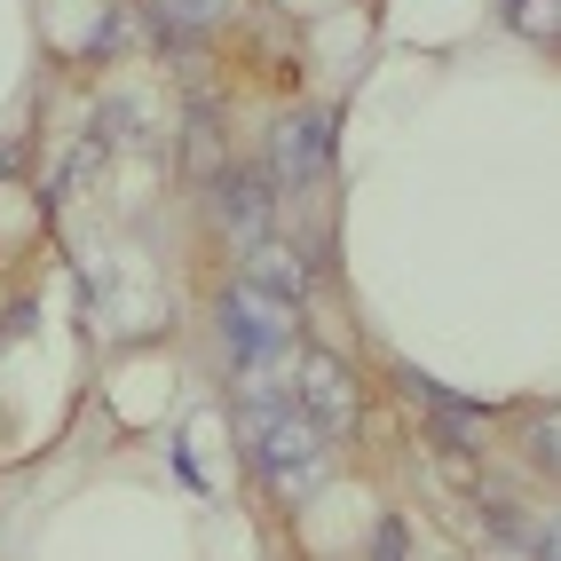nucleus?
<instances>
[{
    "mask_svg": "<svg viewBox=\"0 0 561 561\" xmlns=\"http://www.w3.org/2000/svg\"><path fill=\"white\" fill-rule=\"evenodd\" d=\"M324 443L332 435H317V420L285 388L245 396V451L261 459V474H277L285 491H309V482L324 474Z\"/></svg>",
    "mask_w": 561,
    "mask_h": 561,
    "instance_id": "1",
    "label": "nucleus"
},
{
    "mask_svg": "<svg viewBox=\"0 0 561 561\" xmlns=\"http://www.w3.org/2000/svg\"><path fill=\"white\" fill-rule=\"evenodd\" d=\"M301 301H277V293H261V285H230L221 293V309H214V324H221V341H230V364L245 371V364H285L293 356V332H301V317H293Z\"/></svg>",
    "mask_w": 561,
    "mask_h": 561,
    "instance_id": "2",
    "label": "nucleus"
},
{
    "mask_svg": "<svg viewBox=\"0 0 561 561\" xmlns=\"http://www.w3.org/2000/svg\"><path fill=\"white\" fill-rule=\"evenodd\" d=\"M285 396L317 420V435H341L356 420V380L341 371V356H324V348H293L285 356Z\"/></svg>",
    "mask_w": 561,
    "mask_h": 561,
    "instance_id": "3",
    "label": "nucleus"
},
{
    "mask_svg": "<svg viewBox=\"0 0 561 561\" xmlns=\"http://www.w3.org/2000/svg\"><path fill=\"white\" fill-rule=\"evenodd\" d=\"M332 135H324V111H285V119L270 127V182H285V191H317L324 182V159Z\"/></svg>",
    "mask_w": 561,
    "mask_h": 561,
    "instance_id": "4",
    "label": "nucleus"
},
{
    "mask_svg": "<svg viewBox=\"0 0 561 561\" xmlns=\"http://www.w3.org/2000/svg\"><path fill=\"white\" fill-rule=\"evenodd\" d=\"M403 388L420 396L427 427L443 435V451H451V459L467 467V459H474V443L491 435V411H482V403H467V396H451V388H435V380H420V371H403Z\"/></svg>",
    "mask_w": 561,
    "mask_h": 561,
    "instance_id": "5",
    "label": "nucleus"
},
{
    "mask_svg": "<svg viewBox=\"0 0 561 561\" xmlns=\"http://www.w3.org/2000/svg\"><path fill=\"white\" fill-rule=\"evenodd\" d=\"M214 214L230 238H270V174H245V167H221L214 174Z\"/></svg>",
    "mask_w": 561,
    "mask_h": 561,
    "instance_id": "6",
    "label": "nucleus"
},
{
    "mask_svg": "<svg viewBox=\"0 0 561 561\" xmlns=\"http://www.w3.org/2000/svg\"><path fill=\"white\" fill-rule=\"evenodd\" d=\"M245 285L277 293V301H301V293H309V261H301V245L253 238V253H245Z\"/></svg>",
    "mask_w": 561,
    "mask_h": 561,
    "instance_id": "7",
    "label": "nucleus"
},
{
    "mask_svg": "<svg viewBox=\"0 0 561 561\" xmlns=\"http://www.w3.org/2000/svg\"><path fill=\"white\" fill-rule=\"evenodd\" d=\"M230 16V0H151V24H159V41H206V32Z\"/></svg>",
    "mask_w": 561,
    "mask_h": 561,
    "instance_id": "8",
    "label": "nucleus"
},
{
    "mask_svg": "<svg viewBox=\"0 0 561 561\" xmlns=\"http://www.w3.org/2000/svg\"><path fill=\"white\" fill-rule=\"evenodd\" d=\"M522 451H530V467H538V474H553V467H561V427H553V411H530V427H522Z\"/></svg>",
    "mask_w": 561,
    "mask_h": 561,
    "instance_id": "9",
    "label": "nucleus"
},
{
    "mask_svg": "<svg viewBox=\"0 0 561 561\" xmlns=\"http://www.w3.org/2000/svg\"><path fill=\"white\" fill-rule=\"evenodd\" d=\"M506 16L522 41H553V24H561V0H506Z\"/></svg>",
    "mask_w": 561,
    "mask_h": 561,
    "instance_id": "10",
    "label": "nucleus"
},
{
    "mask_svg": "<svg viewBox=\"0 0 561 561\" xmlns=\"http://www.w3.org/2000/svg\"><path fill=\"white\" fill-rule=\"evenodd\" d=\"M182 142H191V174H221V135H214V119H191V135H182Z\"/></svg>",
    "mask_w": 561,
    "mask_h": 561,
    "instance_id": "11",
    "label": "nucleus"
},
{
    "mask_svg": "<svg viewBox=\"0 0 561 561\" xmlns=\"http://www.w3.org/2000/svg\"><path fill=\"white\" fill-rule=\"evenodd\" d=\"M371 561H403V522H380V538H371Z\"/></svg>",
    "mask_w": 561,
    "mask_h": 561,
    "instance_id": "12",
    "label": "nucleus"
}]
</instances>
